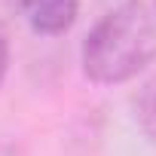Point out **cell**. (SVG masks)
<instances>
[{
  "label": "cell",
  "instance_id": "6da1fadb",
  "mask_svg": "<svg viewBox=\"0 0 156 156\" xmlns=\"http://www.w3.org/2000/svg\"><path fill=\"white\" fill-rule=\"evenodd\" d=\"M156 58V9L126 0L110 9L83 40V73L98 86L138 76Z\"/></svg>",
  "mask_w": 156,
  "mask_h": 156
},
{
  "label": "cell",
  "instance_id": "7a4b0ae2",
  "mask_svg": "<svg viewBox=\"0 0 156 156\" xmlns=\"http://www.w3.org/2000/svg\"><path fill=\"white\" fill-rule=\"evenodd\" d=\"M80 0H25V19L43 37L67 34L76 22Z\"/></svg>",
  "mask_w": 156,
  "mask_h": 156
},
{
  "label": "cell",
  "instance_id": "3957f363",
  "mask_svg": "<svg viewBox=\"0 0 156 156\" xmlns=\"http://www.w3.org/2000/svg\"><path fill=\"white\" fill-rule=\"evenodd\" d=\"M135 122L156 144V80L144 83L141 92L135 95Z\"/></svg>",
  "mask_w": 156,
  "mask_h": 156
},
{
  "label": "cell",
  "instance_id": "277c9868",
  "mask_svg": "<svg viewBox=\"0 0 156 156\" xmlns=\"http://www.w3.org/2000/svg\"><path fill=\"white\" fill-rule=\"evenodd\" d=\"M19 16H25V0H0V37H6Z\"/></svg>",
  "mask_w": 156,
  "mask_h": 156
},
{
  "label": "cell",
  "instance_id": "5b68a950",
  "mask_svg": "<svg viewBox=\"0 0 156 156\" xmlns=\"http://www.w3.org/2000/svg\"><path fill=\"white\" fill-rule=\"evenodd\" d=\"M6 67H9V46H6V37H0V86L6 80Z\"/></svg>",
  "mask_w": 156,
  "mask_h": 156
}]
</instances>
